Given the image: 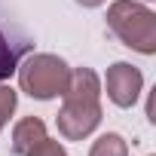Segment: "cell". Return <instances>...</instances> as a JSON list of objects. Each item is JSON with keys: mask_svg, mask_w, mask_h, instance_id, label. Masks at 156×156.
Masks as SVG:
<instances>
[{"mask_svg": "<svg viewBox=\"0 0 156 156\" xmlns=\"http://www.w3.org/2000/svg\"><path fill=\"white\" fill-rule=\"evenodd\" d=\"M25 156H67V153H64V147H61L58 141H49V138H43V141H40L34 150H28Z\"/></svg>", "mask_w": 156, "mask_h": 156, "instance_id": "9", "label": "cell"}, {"mask_svg": "<svg viewBox=\"0 0 156 156\" xmlns=\"http://www.w3.org/2000/svg\"><path fill=\"white\" fill-rule=\"evenodd\" d=\"M76 3H80V6H89V9H92V6H101L104 0H76Z\"/></svg>", "mask_w": 156, "mask_h": 156, "instance_id": "10", "label": "cell"}, {"mask_svg": "<svg viewBox=\"0 0 156 156\" xmlns=\"http://www.w3.org/2000/svg\"><path fill=\"white\" fill-rule=\"evenodd\" d=\"M28 37L25 34H19L12 25L6 28L3 22H0V83H6L9 76L19 70V61H22V55L28 52Z\"/></svg>", "mask_w": 156, "mask_h": 156, "instance_id": "5", "label": "cell"}, {"mask_svg": "<svg viewBox=\"0 0 156 156\" xmlns=\"http://www.w3.org/2000/svg\"><path fill=\"white\" fill-rule=\"evenodd\" d=\"M104 89H107V98L116 104V107H132L144 89V76L135 64L129 61H116L107 67V76H104Z\"/></svg>", "mask_w": 156, "mask_h": 156, "instance_id": "4", "label": "cell"}, {"mask_svg": "<svg viewBox=\"0 0 156 156\" xmlns=\"http://www.w3.org/2000/svg\"><path fill=\"white\" fill-rule=\"evenodd\" d=\"M43 138H46V122L37 119V116H25V119H19L16 129H12V153H16V156H25V153L34 150Z\"/></svg>", "mask_w": 156, "mask_h": 156, "instance_id": "6", "label": "cell"}, {"mask_svg": "<svg viewBox=\"0 0 156 156\" xmlns=\"http://www.w3.org/2000/svg\"><path fill=\"white\" fill-rule=\"evenodd\" d=\"M61 98H64V104L55 116L58 132L67 141L89 138L101 122V80H98V73L92 67H73Z\"/></svg>", "mask_w": 156, "mask_h": 156, "instance_id": "1", "label": "cell"}, {"mask_svg": "<svg viewBox=\"0 0 156 156\" xmlns=\"http://www.w3.org/2000/svg\"><path fill=\"white\" fill-rule=\"evenodd\" d=\"M67 80H70V67L58 55L37 52V55H28L25 61H19V86H22V92H28L37 101L58 98L67 89Z\"/></svg>", "mask_w": 156, "mask_h": 156, "instance_id": "3", "label": "cell"}, {"mask_svg": "<svg viewBox=\"0 0 156 156\" xmlns=\"http://www.w3.org/2000/svg\"><path fill=\"white\" fill-rule=\"evenodd\" d=\"M89 156H129V144H126L122 135L107 132V135H101V138L92 144Z\"/></svg>", "mask_w": 156, "mask_h": 156, "instance_id": "7", "label": "cell"}, {"mask_svg": "<svg viewBox=\"0 0 156 156\" xmlns=\"http://www.w3.org/2000/svg\"><path fill=\"white\" fill-rule=\"evenodd\" d=\"M107 28L122 46L141 55L156 52V12L138 0H113L107 9Z\"/></svg>", "mask_w": 156, "mask_h": 156, "instance_id": "2", "label": "cell"}, {"mask_svg": "<svg viewBox=\"0 0 156 156\" xmlns=\"http://www.w3.org/2000/svg\"><path fill=\"white\" fill-rule=\"evenodd\" d=\"M16 104H19V95H16V89L0 83V132H3V126L9 122V116H12Z\"/></svg>", "mask_w": 156, "mask_h": 156, "instance_id": "8", "label": "cell"}]
</instances>
